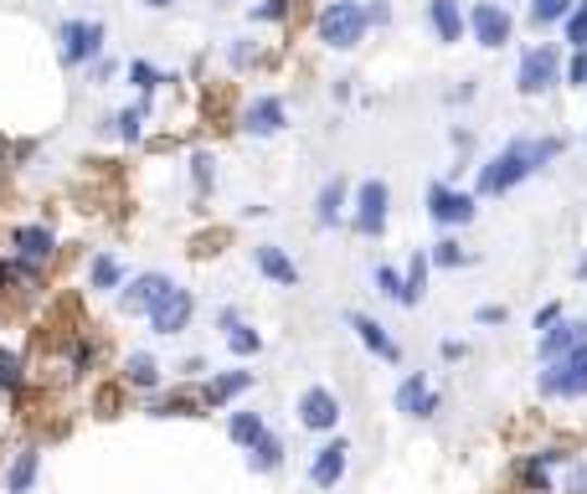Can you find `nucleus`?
I'll return each mask as SVG.
<instances>
[{
	"instance_id": "obj_53",
	"label": "nucleus",
	"mask_w": 587,
	"mask_h": 494,
	"mask_svg": "<svg viewBox=\"0 0 587 494\" xmlns=\"http://www.w3.org/2000/svg\"><path fill=\"white\" fill-rule=\"evenodd\" d=\"M583 150H587V129H583Z\"/></svg>"
},
{
	"instance_id": "obj_52",
	"label": "nucleus",
	"mask_w": 587,
	"mask_h": 494,
	"mask_svg": "<svg viewBox=\"0 0 587 494\" xmlns=\"http://www.w3.org/2000/svg\"><path fill=\"white\" fill-rule=\"evenodd\" d=\"M577 278H587V253H583V257H577Z\"/></svg>"
},
{
	"instance_id": "obj_12",
	"label": "nucleus",
	"mask_w": 587,
	"mask_h": 494,
	"mask_svg": "<svg viewBox=\"0 0 587 494\" xmlns=\"http://www.w3.org/2000/svg\"><path fill=\"white\" fill-rule=\"evenodd\" d=\"M299 428H310V433H335L340 428V396L330 387H304L299 392Z\"/></svg>"
},
{
	"instance_id": "obj_29",
	"label": "nucleus",
	"mask_w": 587,
	"mask_h": 494,
	"mask_svg": "<svg viewBox=\"0 0 587 494\" xmlns=\"http://www.w3.org/2000/svg\"><path fill=\"white\" fill-rule=\"evenodd\" d=\"M572 5L577 0H526V21L536 31H551V26H562L572 16Z\"/></svg>"
},
{
	"instance_id": "obj_5",
	"label": "nucleus",
	"mask_w": 587,
	"mask_h": 494,
	"mask_svg": "<svg viewBox=\"0 0 587 494\" xmlns=\"http://www.w3.org/2000/svg\"><path fill=\"white\" fill-rule=\"evenodd\" d=\"M52 253H58V232L47 221H21V227H11V274L37 278L52 263Z\"/></svg>"
},
{
	"instance_id": "obj_51",
	"label": "nucleus",
	"mask_w": 587,
	"mask_h": 494,
	"mask_svg": "<svg viewBox=\"0 0 587 494\" xmlns=\"http://www.w3.org/2000/svg\"><path fill=\"white\" fill-rule=\"evenodd\" d=\"M145 11H165V5H176V0H139Z\"/></svg>"
},
{
	"instance_id": "obj_44",
	"label": "nucleus",
	"mask_w": 587,
	"mask_h": 494,
	"mask_svg": "<svg viewBox=\"0 0 587 494\" xmlns=\"http://www.w3.org/2000/svg\"><path fill=\"white\" fill-rule=\"evenodd\" d=\"M505 319H510L505 304H479L474 309V325H505Z\"/></svg>"
},
{
	"instance_id": "obj_43",
	"label": "nucleus",
	"mask_w": 587,
	"mask_h": 494,
	"mask_svg": "<svg viewBox=\"0 0 587 494\" xmlns=\"http://www.w3.org/2000/svg\"><path fill=\"white\" fill-rule=\"evenodd\" d=\"M567 315V309H562V304H541V309H536V315H530V330H536V335H541V330H551V325H557V319Z\"/></svg>"
},
{
	"instance_id": "obj_3",
	"label": "nucleus",
	"mask_w": 587,
	"mask_h": 494,
	"mask_svg": "<svg viewBox=\"0 0 587 494\" xmlns=\"http://www.w3.org/2000/svg\"><path fill=\"white\" fill-rule=\"evenodd\" d=\"M536 396L541 402H583L587 396V345H577V351H567V356H557V360H541Z\"/></svg>"
},
{
	"instance_id": "obj_46",
	"label": "nucleus",
	"mask_w": 587,
	"mask_h": 494,
	"mask_svg": "<svg viewBox=\"0 0 587 494\" xmlns=\"http://www.w3.org/2000/svg\"><path fill=\"white\" fill-rule=\"evenodd\" d=\"M449 144L459 150V155H470V150H474V129H464V124H453V129H449Z\"/></svg>"
},
{
	"instance_id": "obj_20",
	"label": "nucleus",
	"mask_w": 587,
	"mask_h": 494,
	"mask_svg": "<svg viewBox=\"0 0 587 494\" xmlns=\"http://www.w3.org/2000/svg\"><path fill=\"white\" fill-rule=\"evenodd\" d=\"M428 26L444 47H459V41L470 37V11L459 0H428Z\"/></svg>"
},
{
	"instance_id": "obj_18",
	"label": "nucleus",
	"mask_w": 587,
	"mask_h": 494,
	"mask_svg": "<svg viewBox=\"0 0 587 494\" xmlns=\"http://www.w3.org/2000/svg\"><path fill=\"white\" fill-rule=\"evenodd\" d=\"M346 325H351L355 340H361V345H366V351H372L376 360H387V366H397V360H402V345H397V340L387 335V325H382V319H372V315H361V309H351V315H346Z\"/></svg>"
},
{
	"instance_id": "obj_9",
	"label": "nucleus",
	"mask_w": 587,
	"mask_h": 494,
	"mask_svg": "<svg viewBox=\"0 0 587 494\" xmlns=\"http://www.w3.org/2000/svg\"><path fill=\"white\" fill-rule=\"evenodd\" d=\"M470 37L485 52H505L515 37V16H510L505 0H474L470 5Z\"/></svg>"
},
{
	"instance_id": "obj_23",
	"label": "nucleus",
	"mask_w": 587,
	"mask_h": 494,
	"mask_svg": "<svg viewBox=\"0 0 587 494\" xmlns=\"http://www.w3.org/2000/svg\"><path fill=\"white\" fill-rule=\"evenodd\" d=\"M253 381H258V376H253V371H242V366H237V371H216L212 381H207L201 402H207V407H233V402H237L242 392H253Z\"/></svg>"
},
{
	"instance_id": "obj_14",
	"label": "nucleus",
	"mask_w": 587,
	"mask_h": 494,
	"mask_svg": "<svg viewBox=\"0 0 587 494\" xmlns=\"http://www.w3.org/2000/svg\"><path fill=\"white\" fill-rule=\"evenodd\" d=\"M391 407H397L402 417H423V422H428V417L438 413V392H433V381L423 371H412V376H402V381H397Z\"/></svg>"
},
{
	"instance_id": "obj_6",
	"label": "nucleus",
	"mask_w": 587,
	"mask_h": 494,
	"mask_svg": "<svg viewBox=\"0 0 587 494\" xmlns=\"http://www.w3.org/2000/svg\"><path fill=\"white\" fill-rule=\"evenodd\" d=\"M562 83V52L551 41H536L521 52V67H515V93L521 99H547L551 88Z\"/></svg>"
},
{
	"instance_id": "obj_49",
	"label": "nucleus",
	"mask_w": 587,
	"mask_h": 494,
	"mask_svg": "<svg viewBox=\"0 0 587 494\" xmlns=\"http://www.w3.org/2000/svg\"><path fill=\"white\" fill-rule=\"evenodd\" d=\"M567 484H572V494H587V458H583V464H572Z\"/></svg>"
},
{
	"instance_id": "obj_48",
	"label": "nucleus",
	"mask_w": 587,
	"mask_h": 494,
	"mask_svg": "<svg viewBox=\"0 0 587 494\" xmlns=\"http://www.w3.org/2000/svg\"><path fill=\"white\" fill-rule=\"evenodd\" d=\"M438 356H444V360L453 366V360H464V356H470V345H464V340H444V345H438Z\"/></svg>"
},
{
	"instance_id": "obj_37",
	"label": "nucleus",
	"mask_w": 587,
	"mask_h": 494,
	"mask_svg": "<svg viewBox=\"0 0 587 494\" xmlns=\"http://www.w3.org/2000/svg\"><path fill=\"white\" fill-rule=\"evenodd\" d=\"M562 41H567L572 52L587 47V0H577V5H572V16L562 21Z\"/></svg>"
},
{
	"instance_id": "obj_27",
	"label": "nucleus",
	"mask_w": 587,
	"mask_h": 494,
	"mask_svg": "<svg viewBox=\"0 0 587 494\" xmlns=\"http://www.w3.org/2000/svg\"><path fill=\"white\" fill-rule=\"evenodd\" d=\"M124 78L135 83V93H139L145 103H150V99H155V88H165V83H176V73H160V67H150L145 58H135L129 67H124Z\"/></svg>"
},
{
	"instance_id": "obj_30",
	"label": "nucleus",
	"mask_w": 587,
	"mask_h": 494,
	"mask_svg": "<svg viewBox=\"0 0 587 494\" xmlns=\"http://www.w3.org/2000/svg\"><path fill=\"white\" fill-rule=\"evenodd\" d=\"M222 340H227V351H233L237 360H253L258 351H263V335H258V330L248 325V319H233V325L222 330Z\"/></svg>"
},
{
	"instance_id": "obj_19",
	"label": "nucleus",
	"mask_w": 587,
	"mask_h": 494,
	"mask_svg": "<svg viewBox=\"0 0 587 494\" xmlns=\"http://www.w3.org/2000/svg\"><path fill=\"white\" fill-rule=\"evenodd\" d=\"M253 268L263 278H268V283H278V289H299V263H294V253H284V248H278V242H258L253 248Z\"/></svg>"
},
{
	"instance_id": "obj_47",
	"label": "nucleus",
	"mask_w": 587,
	"mask_h": 494,
	"mask_svg": "<svg viewBox=\"0 0 587 494\" xmlns=\"http://www.w3.org/2000/svg\"><path fill=\"white\" fill-rule=\"evenodd\" d=\"M366 16H372V26H391V0H372Z\"/></svg>"
},
{
	"instance_id": "obj_50",
	"label": "nucleus",
	"mask_w": 587,
	"mask_h": 494,
	"mask_svg": "<svg viewBox=\"0 0 587 494\" xmlns=\"http://www.w3.org/2000/svg\"><path fill=\"white\" fill-rule=\"evenodd\" d=\"M11 283V257H0V289Z\"/></svg>"
},
{
	"instance_id": "obj_38",
	"label": "nucleus",
	"mask_w": 587,
	"mask_h": 494,
	"mask_svg": "<svg viewBox=\"0 0 587 494\" xmlns=\"http://www.w3.org/2000/svg\"><path fill=\"white\" fill-rule=\"evenodd\" d=\"M562 83H567V88H577V93L587 88V47H577V52L567 58V67H562Z\"/></svg>"
},
{
	"instance_id": "obj_54",
	"label": "nucleus",
	"mask_w": 587,
	"mask_h": 494,
	"mask_svg": "<svg viewBox=\"0 0 587 494\" xmlns=\"http://www.w3.org/2000/svg\"><path fill=\"white\" fill-rule=\"evenodd\" d=\"M216 5H233V0H216Z\"/></svg>"
},
{
	"instance_id": "obj_33",
	"label": "nucleus",
	"mask_w": 587,
	"mask_h": 494,
	"mask_svg": "<svg viewBox=\"0 0 587 494\" xmlns=\"http://www.w3.org/2000/svg\"><path fill=\"white\" fill-rule=\"evenodd\" d=\"M428 253H433V268H464V263H470V253L459 248V238H453V232H444V238L433 242Z\"/></svg>"
},
{
	"instance_id": "obj_17",
	"label": "nucleus",
	"mask_w": 587,
	"mask_h": 494,
	"mask_svg": "<svg viewBox=\"0 0 587 494\" xmlns=\"http://www.w3.org/2000/svg\"><path fill=\"white\" fill-rule=\"evenodd\" d=\"M165 289H171L165 274H129V283L118 289V309H124V315H150Z\"/></svg>"
},
{
	"instance_id": "obj_39",
	"label": "nucleus",
	"mask_w": 587,
	"mask_h": 494,
	"mask_svg": "<svg viewBox=\"0 0 587 494\" xmlns=\"http://www.w3.org/2000/svg\"><path fill=\"white\" fill-rule=\"evenodd\" d=\"M150 417H196L191 396H171V402H150Z\"/></svg>"
},
{
	"instance_id": "obj_2",
	"label": "nucleus",
	"mask_w": 587,
	"mask_h": 494,
	"mask_svg": "<svg viewBox=\"0 0 587 494\" xmlns=\"http://www.w3.org/2000/svg\"><path fill=\"white\" fill-rule=\"evenodd\" d=\"M366 31H372V16H366L361 0H330L314 16V37H320V47H330V52H355L366 41Z\"/></svg>"
},
{
	"instance_id": "obj_21",
	"label": "nucleus",
	"mask_w": 587,
	"mask_h": 494,
	"mask_svg": "<svg viewBox=\"0 0 587 494\" xmlns=\"http://www.w3.org/2000/svg\"><path fill=\"white\" fill-rule=\"evenodd\" d=\"M124 283H129L124 257L109 253V248H98V253L88 257V289H93V294H114V289H124Z\"/></svg>"
},
{
	"instance_id": "obj_24",
	"label": "nucleus",
	"mask_w": 587,
	"mask_h": 494,
	"mask_svg": "<svg viewBox=\"0 0 587 494\" xmlns=\"http://www.w3.org/2000/svg\"><path fill=\"white\" fill-rule=\"evenodd\" d=\"M124 381H129L135 392H155L160 381H165V366H160L150 351H129V356H124Z\"/></svg>"
},
{
	"instance_id": "obj_34",
	"label": "nucleus",
	"mask_w": 587,
	"mask_h": 494,
	"mask_svg": "<svg viewBox=\"0 0 587 494\" xmlns=\"http://www.w3.org/2000/svg\"><path fill=\"white\" fill-rule=\"evenodd\" d=\"M258 58H263V47H258L253 37H233V41H227V67H233V73H248Z\"/></svg>"
},
{
	"instance_id": "obj_8",
	"label": "nucleus",
	"mask_w": 587,
	"mask_h": 494,
	"mask_svg": "<svg viewBox=\"0 0 587 494\" xmlns=\"http://www.w3.org/2000/svg\"><path fill=\"white\" fill-rule=\"evenodd\" d=\"M479 217V197L474 191H459L453 180H433L428 186V221L438 232H459Z\"/></svg>"
},
{
	"instance_id": "obj_42",
	"label": "nucleus",
	"mask_w": 587,
	"mask_h": 494,
	"mask_svg": "<svg viewBox=\"0 0 587 494\" xmlns=\"http://www.w3.org/2000/svg\"><path fill=\"white\" fill-rule=\"evenodd\" d=\"M83 73H88V83H93V88H103V83H109V78H114V73H118V62L109 58V52H103V58H98L93 67H83Z\"/></svg>"
},
{
	"instance_id": "obj_35",
	"label": "nucleus",
	"mask_w": 587,
	"mask_h": 494,
	"mask_svg": "<svg viewBox=\"0 0 587 494\" xmlns=\"http://www.w3.org/2000/svg\"><path fill=\"white\" fill-rule=\"evenodd\" d=\"M372 283L382 289V299H391V304H402V289H408V274H397L391 263H376L372 268Z\"/></svg>"
},
{
	"instance_id": "obj_13",
	"label": "nucleus",
	"mask_w": 587,
	"mask_h": 494,
	"mask_svg": "<svg viewBox=\"0 0 587 494\" xmlns=\"http://www.w3.org/2000/svg\"><path fill=\"white\" fill-rule=\"evenodd\" d=\"M351 469V443L346 438H330V443H320L310 458V484L314 490H335L340 479Z\"/></svg>"
},
{
	"instance_id": "obj_15",
	"label": "nucleus",
	"mask_w": 587,
	"mask_h": 494,
	"mask_svg": "<svg viewBox=\"0 0 587 494\" xmlns=\"http://www.w3.org/2000/svg\"><path fill=\"white\" fill-rule=\"evenodd\" d=\"M346 217H351V191H346V176H330L320 191H314V227H320V232H335Z\"/></svg>"
},
{
	"instance_id": "obj_16",
	"label": "nucleus",
	"mask_w": 587,
	"mask_h": 494,
	"mask_svg": "<svg viewBox=\"0 0 587 494\" xmlns=\"http://www.w3.org/2000/svg\"><path fill=\"white\" fill-rule=\"evenodd\" d=\"M577 345H587V319L562 315L557 325H551V330H541V335H536V356L557 360V356H567V351H577Z\"/></svg>"
},
{
	"instance_id": "obj_10",
	"label": "nucleus",
	"mask_w": 587,
	"mask_h": 494,
	"mask_svg": "<svg viewBox=\"0 0 587 494\" xmlns=\"http://www.w3.org/2000/svg\"><path fill=\"white\" fill-rule=\"evenodd\" d=\"M145 319H150V335H160V340L186 335V330H191V319H196V294L186 289V283H171V289L155 299V309H150Z\"/></svg>"
},
{
	"instance_id": "obj_26",
	"label": "nucleus",
	"mask_w": 587,
	"mask_h": 494,
	"mask_svg": "<svg viewBox=\"0 0 587 494\" xmlns=\"http://www.w3.org/2000/svg\"><path fill=\"white\" fill-rule=\"evenodd\" d=\"M37 474H41V454L37 448H21V454L11 458V469H5V494H32Z\"/></svg>"
},
{
	"instance_id": "obj_28",
	"label": "nucleus",
	"mask_w": 587,
	"mask_h": 494,
	"mask_svg": "<svg viewBox=\"0 0 587 494\" xmlns=\"http://www.w3.org/2000/svg\"><path fill=\"white\" fill-rule=\"evenodd\" d=\"M263 433H268L263 413H248V407H242V413H227V438H233L237 448H253Z\"/></svg>"
},
{
	"instance_id": "obj_40",
	"label": "nucleus",
	"mask_w": 587,
	"mask_h": 494,
	"mask_svg": "<svg viewBox=\"0 0 587 494\" xmlns=\"http://www.w3.org/2000/svg\"><path fill=\"white\" fill-rule=\"evenodd\" d=\"M93 360H98V351L88 345V340H78V345H73V356H67V371H73V376L93 371Z\"/></svg>"
},
{
	"instance_id": "obj_25",
	"label": "nucleus",
	"mask_w": 587,
	"mask_h": 494,
	"mask_svg": "<svg viewBox=\"0 0 587 494\" xmlns=\"http://www.w3.org/2000/svg\"><path fill=\"white\" fill-rule=\"evenodd\" d=\"M428 274H433V253L428 248H417L408 257V289H402V309H417L423 299H428Z\"/></svg>"
},
{
	"instance_id": "obj_22",
	"label": "nucleus",
	"mask_w": 587,
	"mask_h": 494,
	"mask_svg": "<svg viewBox=\"0 0 587 494\" xmlns=\"http://www.w3.org/2000/svg\"><path fill=\"white\" fill-rule=\"evenodd\" d=\"M145 119H150V103L145 99L124 103L118 114H109V119L98 124V135H114V139H124V144H139V139H145Z\"/></svg>"
},
{
	"instance_id": "obj_7",
	"label": "nucleus",
	"mask_w": 587,
	"mask_h": 494,
	"mask_svg": "<svg viewBox=\"0 0 587 494\" xmlns=\"http://www.w3.org/2000/svg\"><path fill=\"white\" fill-rule=\"evenodd\" d=\"M391 221V186L382 176H366L351 197V232L355 238H382Z\"/></svg>"
},
{
	"instance_id": "obj_11",
	"label": "nucleus",
	"mask_w": 587,
	"mask_h": 494,
	"mask_svg": "<svg viewBox=\"0 0 587 494\" xmlns=\"http://www.w3.org/2000/svg\"><path fill=\"white\" fill-rule=\"evenodd\" d=\"M289 129V103L278 93H253L248 109H242V135L248 139H278Z\"/></svg>"
},
{
	"instance_id": "obj_1",
	"label": "nucleus",
	"mask_w": 587,
	"mask_h": 494,
	"mask_svg": "<svg viewBox=\"0 0 587 494\" xmlns=\"http://www.w3.org/2000/svg\"><path fill=\"white\" fill-rule=\"evenodd\" d=\"M567 150L562 135H510L495 155H485L479 176H474V197L479 201H495V197H510L515 186H526L530 176L551 170L557 160Z\"/></svg>"
},
{
	"instance_id": "obj_45",
	"label": "nucleus",
	"mask_w": 587,
	"mask_h": 494,
	"mask_svg": "<svg viewBox=\"0 0 587 494\" xmlns=\"http://www.w3.org/2000/svg\"><path fill=\"white\" fill-rule=\"evenodd\" d=\"M474 93H479L474 83H459V88H449V93H444V103H449V109H464V103H474Z\"/></svg>"
},
{
	"instance_id": "obj_41",
	"label": "nucleus",
	"mask_w": 587,
	"mask_h": 494,
	"mask_svg": "<svg viewBox=\"0 0 587 494\" xmlns=\"http://www.w3.org/2000/svg\"><path fill=\"white\" fill-rule=\"evenodd\" d=\"M284 16H289V0H263V5H253V21H263V26H274Z\"/></svg>"
},
{
	"instance_id": "obj_4",
	"label": "nucleus",
	"mask_w": 587,
	"mask_h": 494,
	"mask_svg": "<svg viewBox=\"0 0 587 494\" xmlns=\"http://www.w3.org/2000/svg\"><path fill=\"white\" fill-rule=\"evenodd\" d=\"M103 37H109V26L98 16H73L58 26V58L62 67H73V73H83V67H93L98 58H103Z\"/></svg>"
},
{
	"instance_id": "obj_32",
	"label": "nucleus",
	"mask_w": 587,
	"mask_h": 494,
	"mask_svg": "<svg viewBox=\"0 0 587 494\" xmlns=\"http://www.w3.org/2000/svg\"><path fill=\"white\" fill-rule=\"evenodd\" d=\"M191 186H196V197H212V186H216V155L212 150H191Z\"/></svg>"
},
{
	"instance_id": "obj_31",
	"label": "nucleus",
	"mask_w": 587,
	"mask_h": 494,
	"mask_svg": "<svg viewBox=\"0 0 587 494\" xmlns=\"http://www.w3.org/2000/svg\"><path fill=\"white\" fill-rule=\"evenodd\" d=\"M278 464H284V443H278L274 433H263L253 448H248V469H253V474H274Z\"/></svg>"
},
{
	"instance_id": "obj_36",
	"label": "nucleus",
	"mask_w": 587,
	"mask_h": 494,
	"mask_svg": "<svg viewBox=\"0 0 587 494\" xmlns=\"http://www.w3.org/2000/svg\"><path fill=\"white\" fill-rule=\"evenodd\" d=\"M21 381H26V366L11 345H0V392H21Z\"/></svg>"
}]
</instances>
